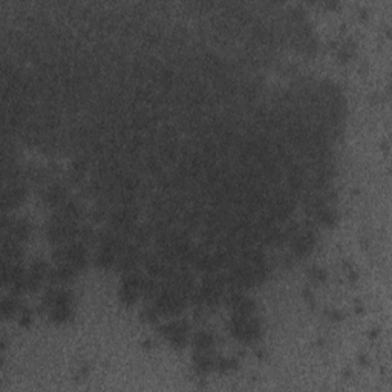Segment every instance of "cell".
I'll list each match as a JSON object with an SVG mask.
<instances>
[{
  "label": "cell",
  "mask_w": 392,
  "mask_h": 392,
  "mask_svg": "<svg viewBox=\"0 0 392 392\" xmlns=\"http://www.w3.org/2000/svg\"><path fill=\"white\" fill-rule=\"evenodd\" d=\"M51 258L54 264H70L79 273L86 270L87 267V245L81 240H72L70 244L56 245L52 249Z\"/></svg>",
  "instance_id": "1"
},
{
  "label": "cell",
  "mask_w": 392,
  "mask_h": 392,
  "mask_svg": "<svg viewBox=\"0 0 392 392\" xmlns=\"http://www.w3.org/2000/svg\"><path fill=\"white\" fill-rule=\"evenodd\" d=\"M189 299L185 296L175 291L174 288H170L167 285L161 287L160 293H158L154 300L152 305L156 309V313L160 314V318H178L185 308H187Z\"/></svg>",
  "instance_id": "2"
},
{
  "label": "cell",
  "mask_w": 392,
  "mask_h": 392,
  "mask_svg": "<svg viewBox=\"0 0 392 392\" xmlns=\"http://www.w3.org/2000/svg\"><path fill=\"white\" fill-rule=\"evenodd\" d=\"M229 331L236 340L243 343L258 342L264 334L262 322L256 316H231Z\"/></svg>",
  "instance_id": "3"
},
{
  "label": "cell",
  "mask_w": 392,
  "mask_h": 392,
  "mask_svg": "<svg viewBox=\"0 0 392 392\" xmlns=\"http://www.w3.org/2000/svg\"><path fill=\"white\" fill-rule=\"evenodd\" d=\"M140 213L141 205H114L109 212L107 216V225L112 230L120 231L123 235H127L132 231L134 227L140 223Z\"/></svg>",
  "instance_id": "4"
},
{
  "label": "cell",
  "mask_w": 392,
  "mask_h": 392,
  "mask_svg": "<svg viewBox=\"0 0 392 392\" xmlns=\"http://www.w3.org/2000/svg\"><path fill=\"white\" fill-rule=\"evenodd\" d=\"M80 223H72V221H63L57 216L51 215L50 221L46 224V239L56 247V245H63L70 244L72 240H79L80 236Z\"/></svg>",
  "instance_id": "5"
},
{
  "label": "cell",
  "mask_w": 392,
  "mask_h": 392,
  "mask_svg": "<svg viewBox=\"0 0 392 392\" xmlns=\"http://www.w3.org/2000/svg\"><path fill=\"white\" fill-rule=\"evenodd\" d=\"M141 265L144 267V270H146L147 276L155 278L161 282L166 280L178 267V264L172 262V260H169L166 256H163V254L158 253L156 250L144 251Z\"/></svg>",
  "instance_id": "6"
},
{
  "label": "cell",
  "mask_w": 392,
  "mask_h": 392,
  "mask_svg": "<svg viewBox=\"0 0 392 392\" xmlns=\"http://www.w3.org/2000/svg\"><path fill=\"white\" fill-rule=\"evenodd\" d=\"M143 280L144 274L138 270L123 274L118 288V298L123 305L132 307L140 298H143Z\"/></svg>",
  "instance_id": "7"
},
{
  "label": "cell",
  "mask_w": 392,
  "mask_h": 392,
  "mask_svg": "<svg viewBox=\"0 0 392 392\" xmlns=\"http://www.w3.org/2000/svg\"><path fill=\"white\" fill-rule=\"evenodd\" d=\"M223 300L225 307L230 309L231 316H253L256 313V302L243 290L227 288Z\"/></svg>",
  "instance_id": "8"
},
{
  "label": "cell",
  "mask_w": 392,
  "mask_h": 392,
  "mask_svg": "<svg viewBox=\"0 0 392 392\" xmlns=\"http://www.w3.org/2000/svg\"><path fill=\"white\" fill-rule=\"evenodd\" d=\"M160 333L175 349H183L189 342L190 323L185 319L172 318L160 327Z\"/></svg>",
  "instance_id": "9"
},
{
  "label": "cell",
  "mask_w": 392,
  "mask_h": 392,
  "mask_svg": "<svg viewBox=\"0 0 392 392\" xmlns=\"http://www.w3.org/2000/svg\"><path fill=\"white\" fill-rule=\"evenodd\" d=\"M164 285H167L170 288H174L175 291L185 296L190 300V296L195 293L196 290V280L194 276V271L187 265H178L175 268V271L170 274V276L163 282Z\"/></svg>",
  "instance_id": "10"
},
{
  "label": "cell",
  "mask_w": 392,
  "mask_h": 392,
  "mask_svg": "<svg viewBox=\"0 0 392 392\" xmlns=\"http://www.w3.org/2000/svg\"><path fill=\"white\" fill-rule=\"evenodd\" d=\"M0 225H2V235L16 239L19 243H26L31 238L32 225L26 218H17L10 215V212H2Z\"/></svg>",
  "instance_id": "11"
},
{
  "label": "cell",
  "mask_w": 392,
  "mask_h": 392,
  "mask_svg": "<svg viewBox=\"0 0 392 392\" xmlns=\"http://www.w3.org/2000/svg\"><path fill=\"white\" fill-rule=\"evenodd\" d=\"M70 199V184L61 180H52L42 187V203L48 209L56 210Z\"/></svg>",
  "instance_id": "12"
},
{
  "label": "cell",
  "mask_w": 392,
  "mask_h": 392,
  "mask_svg": "<svg viewBox=\"0 0 392 392\" xmlns=\"http://www.w3.org/2000/svg\"><path fill=\"white\" fill-rule=\"evenodd\" d=\"M144 251H146V249H143V247H140L138 244L129 240L127 245L118 254V259H116V264H115V270L123 274L138 270V267L143 264Z\"/></svg>",
  "instance_id": "13"
},
{
  "label": "cell",
  "mask_w": 392,
  "mask_h": 392,
  "mask_svg": "<svg viewBox=\"0 0 392 392\" xmlns=\"http://www.w3.org/2000/svg\"><path fill=\"white\" fill-rule=\"evenodd\" d=\"M26 196H28V184L26 183L2 184V212L17 209Z\"/></svg>",
  "instance_id": "14"
},
{
  "label": "cell",
  "mask_w": 392,
  "mask_h": 392,
  "mask_svg": "<svg viewBox=\"0 0 392 392\" xmlns=\"http://www.w3.org/2000/svg\"><path fill=\"white\" fill-rule=\"evenodd\" d=\"M316 244H318V236L311 229H302L296 233V235L290 239V245L293 256L296 258H307L313 253L316 249Z\"/></svg>",
  "instance_id": "15"
},
{
  "label": "cell",
  "mask_w": 392,
  "mask_h": 392,
  "mask_svg": "<svg viewBox=\"0 0 392 392\" xmlns=\"http://www.w3.org/2000/svg\"><path fill=\"white\" fill-rule=\"evenodd\" d=\"M50 265L45 259H36L32 260L31 265L26 270V278H25V287L26 293H34L37 291L40 285L43 284L48 278V273H50Z\"/></svg>",
  "instance_id": "16"
},
{
  "label": "cell",
  "mask_w": 392,
  "mask_h": 392,
  "mask_svg": "<svg viewBox=\"0 0 392 392\" xmlns=\"http://www.w3.org/2000/svg\"><path fill=\"white\" fill-rule=\"evenodd\" d=\"M52 215L60 218V219H63V221L80 223L85 216V207H83V204L79 201V199L70 198L63 205H60L59 209L54 210Z\"/></svg>",
  "instance_id": "17"
},
{
  "label": "cell",
  "mask_w": 392,
  "mask_h": 392,
  "mask_svg": "<svg viewBox=\"0 0 392 392\" xmlns=\"http://www.w3.org/2000/svg\"><path fill=\"white\" fill-rule=\"evenodd\" d=\"M77 274L79 271L70 264H56L50 268L46 282H50V285L63 287L65 284H70V282L77 278Z\"/></svg>",
  "instance_id": "18"
},
{
  "label": "cell",
  "mask_w": 392,
  "mask_h": 392,
  "mask_svg": "<svg viewBox=\"0 0 392 392\" xmlns=\"http://www.w3.org/2000/svg\"><path fill=\"white\" fill-rule=\"evenodd\" d=\"M0 251H2L3 260H16V262H22V259L25 256L23 243H19V240L5 235H2V247H0Z\"/></svg>",
  "instance_id": "19"
},
{
  "label": "cell",
  "mask_w": 392,
  "mask_h": 392,
  "mask_svg": "<svg viewBox=\"0 0 392 392\" xmlns=\"http://www.w3.org/2000/svg\"><path fill=\"white\" fill-rule=\"evenodd\" d=\"M129 239L132 240V243L138 244L143 249H146L147 245H150L154 243V229L152 225L149 224V221L146 223H138L136 224L132 231L129 233Z\"/></svg>",
  "instance_id": "20"
},
{
  "label": "cell",
  "mask_w": 392,
  "mask_h": 392,
  "mask_svg": "<svg viewBox=\"0 0 392 392\" xmlns=\"http://www.w3.org/2000/svg\"><path fill=\"white\" fill-rule=\"evenodd\" d=\"M19 311H22V302H20V296L16 294H6L0 302V313H2L3 319H12L17 316Z\"/></svg>",
  "instance_id": "21"
},
{
  "label": "cell",
  "mask_w": 392,
  "mask_h": 392,
  "mask_svg": "<svg viewBox=\"0 0 392 392\" xmlns=\"http://www.w3.org/2000/svg\"><path fill=\"white\" fill-rule=\"evenodd\" d=\"M195 369L201 374H207L210 371L215 369L216 357L213 354V351H196L194 357Z\"/></svg>",
  "instance_id": "22"
},
{
  "label": "cell",
  "mask_w": 392,
  "mask_h": 392,
  "mask_svg": "<svg viewBox=\"0 0 392 392\" xmlns=\"http://www.w3.org/2000/svg\"><path fill=\"white\" fill-rule=\"evenodd\" d=\"M192 343H194L195 351H213L216 339L213 333L207 331V329H201V331L192 336Z\"/></svg>",
  "instance_id": "23"
},
{
  "label": "cell",
  "mask_w": 392,
  "mask_h": 392,
  "mask_svg": "<svg viewBox=\"0 0 392 392\" xmlns=\"http://www.w3.org/2000/svg\"><path fill=\"white\" fill-rule=\"evenodd\" d=\"M48 313V319H50L52 323H68L70 320H72L74 318V305H59L51 308Z\"/></svg>",
  "instance_id": "24"
},
{
  "label": "cell",
  "mask_w": 392,
  "mask_h": 392,
  "mask_svg": "<svg viewBox=\"0 0 392 392\" xmlns=\"http://www.w3.org/2000/svg\"><path fill=\"white\" fill-rule=\"evenodd\" d=\"M112 205L103 201V199H97V201L94 203V205L89 210V219H91L92 224H101L107 221V216H109V212H111Z\"/></svg>",
  "instance_id": "25"
},
{
  "label": "cell",
  "mask_w": 392,
  "mask_h": 392,
  "mask_svg": "<svg viewBox=\"0 0 392 392\" xmlns=\"http://www.w3.org/2000/svg\"><path fill=\"white\" fill-rule=\"evenodd\" d=\"M313 216L316 221L323 227H334L337 221H339V215H337V212L331 204L323 205V207H320L318 212H316Z\"/></svg>",
  "instance_id": "26"
},
{
  "label": "cell",
  "mask_w": 392,
  "mask_h": 392,
  "mask_svg": "<svg viewBox=\"0 0 392 392\" xmlns=\"http://www.w3.org/2000/svg\"><path fill=\"white\" fill-rule=\"evenodd\" d=\"M79 240H81L85 245H97L99 231L95 230L91 224H81Z\"/></svg>",
  "instance_id": "27"
},
{
  "label": "cell",
  "mask_w": 392,
  "mask_h": 392,
  "mask_svg": "<svg viewBox=\"0 0 392 392\" xmlns=\"http://www.w3.org/2000/svg\"><path fill=\"white\" fill-rule=\"evenodd\" d=\"M238 368V362L235 359H229V357H216L215 369H218L219 373H229Z\"/></svg>",
  "instance_id": "28"
},
{
  "label": "cell",
  "mask_w": 392,
  "mask_h": 392,
  "mask_svg": "<svg viewBox=\"0 0 392 392\" xmlns=\"http://www.w3.org/2000/svg\"><path fill=\"white\" fill-rule=\"evenodd\" d=\"M140 319L144 323H156L158 320H160V314L156 313V309L154 308V305H146V307H143V309H141Z\"/></svg>",
  "instance_id": "29"
},
{
  "label": "cell",
  "mask_w": 392,
  "mask_h": 392,
  "mask_svg": "<svg viewBox=\"0 0 392 392\" xmlns=\"http://www.w3.org/2000/svg\"><path fill=\"white\" fill-rule=\"evenodd\" d=\"M311 278L316 282H325L327 280V273H325V270H322V268L314 267L313 271H311Z\"/></svg>",
  "instance_id": "30"
},
{
  "label": "cell",
  "mask_w": 392,
  "mask_h": 392,
  "mask_svg": "<svg viewBox=\"0 0 392 392\" xmlns=\"http://www.w3.org/2000/svg\"><path fill=\"white\" fill-rule=\"evenodd\" d=\"M20 323L22 325H28V323L32 320V313H31V309L30 308H22V316H20Z\"/></svg>",
  "instance_id": "31"
}]
</instances>
